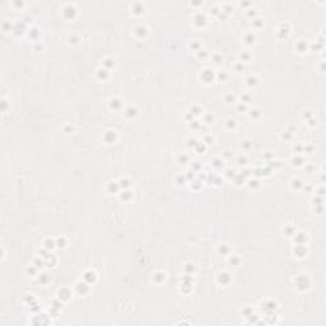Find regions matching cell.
<instances>
[{"instance_id": "obj_1", "label": "cell", "mask_w": 326, "mask_h": 326, "mask_svg": "<svg viewBox=\"0 0 326 326\" xmlns=\"http://www.w3.org/2000/svg\"><path fill=\"white\" fill-rule=\"evenodd\" d=\"M61 10H63V16H64L66 19H73L74 16L76 14V8L74 7L73 4H66V5H64V8H63Z\"/></svg>"}, {"instance_id": "obj_2", "label": "cell", "mask_w": 326, "mask_h": 326, "mask_svg": "<svg viewBox=\"0 0 326 326\" xmlns=\"http://www.w3.org/2000/svg\"><path fill=\"white\" fill-rule=\"evenodd\" d=\"M117 139V134L115 130H107V131H105V134H103V140L106 141V143H115Z\"/></svg>"}, {"instance_id": "obj_3", "label": "cell", "mask_w": 326, "mask_h": 326, "mask_svg": "<svg viewBox=\"0 0 326 326\" xmlns=\"http://www.w3.org/2000/svg\"><path fill=\"white\" fill-rule=\"evenodd\" d=\"M200 76L205 83H209L214 79V72L212 69H204V70H201Z\"/></svg>"}, {"instance_id": "obj_4", "label": "cell", "mask_w": 326, "mask_h": 326, "mask_svg": "<svg viewBox=\"0 0 326 326\" xmlns=\"http://www.w3.org/2000/svg\"><path fill=\"white\" fill-rule=\"evenodd\" d=\"M219 279L223 280V281H220V285H227V284L231 283L232 278H231V274L228 271H220L217 275V280H219Z\"/></svg>"}, {"instance_id": "obj_5", "label": "cell", "mask_w": 326, "mask_h": 326, "mask_svg": "<svg viewBox=\"0 0 326 326\" xmlns=\"http://www.w3.org/2000/svg\"><path fill=\"white\" fill-rule=\"evenodd\" d=\"M147 33H148V28L145 27V26H143V24H138L136 27L134 28V34L138 38H143V37H145L147 36Z\"/></svg>"}, {"instance_id": "obj_6", "label": "cell", "mask_w": 326, "mask_h": 326, "mask_svg": "<svg viewBox=\"0 0 326 326\" xmlns=\"http://www.w3.org/2000/svg\"><path fill=\"white\" fill-rule=\"evenodd\" d=\"M75 289L78 293H80V294H85V293L89 292V285H88L87 281H78V283L75 284Z\"/></svg>"}, {"instance_id": "obj_7", "label": "cell", "mask_w": 326, "mask_h": 326, "mask_svg": "<svg viewBox=\"0 0 326 326\" xmlns=\"http://www.w3.org/2000/svg\"><path fill=\"white\" fill-rule=\"evenodd\" d=\"M243 40L247 45H254V43L256 42V34H255V32H251V31L246 32L243 34Z\"/></svg>"}, {"instance_id": "obj_8", "label": "cell", "mask_w": 326, "mask_h": 326, "mask_svg": "<svg viewBox=\"0 0 326 326\" xmlns=\"http://www.w3.org/2000/svg\"><path fill=\"white\" fill-rule=\"evenodd\" d=\"M96 279H97V274L93 270H88V271L84 273V281H87L88 284L94 283Z\"/></svg>"}, {"instance_id": "obj_9", "label": "cell", "mask_w": 326, "mask_h": 326, "mask_svg": "<svg viewBox=\"0 0 326 326\" xmlns=\"http://www.w3.org/2000/svg\"><path fill=\"white\" fill-rule=\"evenodd\" d=\"M108 105H110V108L111 110H114V111H117V110H120V107H121V99L120 98H117V97H114V98H111L110 99V102H108Z\"/></svg>"}, {"instance_id": "obj_10", "label": "cell", "mask_w": 326, "mask_h": 326, "mask_svg": "<svg viewBox=\"0 0 326 326\" xmlns=\"http://www.w3.org/2000/svg\"><path fill=\"white\" fill-rule=\"evenodd\" d=\"M217 251L220 256H227V255H229V252H231V247H229V245H227V243H222V245L218 246Z\"/></svg>"}, {"instance_id": "obj_11", "label": "cell", "mask_w": 326, "mask_h": 326, "mask_svg": "<svg viewBox=\"0 0 326 326\" xmlns=\"http://www.w3.org/2000/svg\"><path fill=\"white\" fill-rule=\"evenodd\" d=\"M246 84L248 87H256L259 84V78H257L255 74H251V75H247L246 76Z\"/></svg>"}, {"instance_id": "obj_12", "label": "cell", "mask_w": 326, "mask_h": 326, "mask_svg": "<svg viewBox=\"0 0 326 326\" xmlns=\"http://www.w3.org/2000/svg\"><path fill=\"white\" fill-rule=\"evenodd\" d=\"M59 299H61V301H68V299L70 298V296H72V292H70L68 288H61L60 290H59Z\"/></svg>"}, {"instance_id": "obj_13", "label": "cell", "mask_w": 326, "mask_h": 326, "mask_svg": "<svg viewBox=\"0 0 326 326\" xmlns=\"http://www.w3.org/2000/svg\"><path fill=\"white\" fill-rule=\"evenodd\" d=\"M136 108L135 107H133V106H129V107H126L125 108V111H124V115L127 117V118H133V117H135L136 116Z\"/></svg>"}, {"instance_id": "obj_14", "label": "cell", "mask_w": 326, "mask_h": 326, "mask_svg": "<svg viewBox=\"0 0 326 326\" xmlns=\"http://www.w3.org/2000/svg\"><path fill=\"white\" fill-rule=\"evenodd\" d=\"M56 262H57V259H56L54 255L49 254V255H47V256L45 257V265H47V266H55Z\"/></svg>"}, {"instance_id": "obj_15", "label": "cell", "mask_w": 326, "mask_h": 326, "mask_svg": "<svg viewBox=\"0 0 326 326\" xmlns=\"http://www.w3.org/2000/svg\"><path fill=\"white\" fill-rule=\"evenodd\" d=\"M1 28H3V31L4 32H13V29H14V24L13 23L10 22V20H8V19H5L4 22L1 23Z\"/></svg>"}, {"instance_id": "obj_16", "label": "cell", "mask_w": 326, "mask_h": 326, "mask_svg": "<svg viewBox=\"0 0 326 326\" xmlns=\"http://www.w3.org/2000/svg\"><path fill=\"white\" fill-rule=\"evenodd\" d=\"M153 279H154V281L156 283H162L163 280L166 279V273H163V271H156L153 274Z\"/></svg>"}, {"instance_id": "obj_17", "label": "cell", "mask_w": 326, "mask_h": 326, "mask_svg": "<svg viewBox=\"0 0 326 326\" xmlns=\"http://www.w3.org/2000/svg\"><path fill=\"white\" fill-rule=\"evenodd\" d=\"M13 32L16 34H22L23 32H24V23L23 22H17L14 23V29Z\"/></svg>"}, {"instance_id": "obj_18", "label": "cell", "mask_w": 326, "mask_h": 326, "mask_svg": "<svg viewBox=\"0 0 326 326\" xmlns=\"http://www.w3.org/2000/svg\"><path fill=\"white\" fill-rule=\"evenodd\" d=\"M131 9L136 14H141L144 11V4L143 3H134V4L131 5Z\"/></svg>"}, {"instance_id": "obj_19", "label": "cell", "mask_w": 326, "mask_h": 326, "mask_svg": "<svg viewBox=\"0 0 326 326\" xmlns=\"http://www.w3.org/2000/svg\"><path fill=\"white\" fill-rule=\"evenodd\" d=\"M195 23H196L197 26H204L206 23V17L204 16L203 13H197L196 16H195Z\"/></svg>"}, {"instance_id": "obj_20", "label": "cell", "mask_w": 326, "mask_h": 326, "mask_svg": "<svg viewBox=\"0 0 326 326\" xmlns=\"http://www.w3.org/2000/svg\"><path fill=\"white\" fill-rule=\"evenodd\" d=\"M118 186H120V189H122V190H126V189H129L130 187V180L129 179H126V177H122V179H120L118 180Z\"/></svg>"}, {"instance_id": "obj_21", "label": "cell", "mask_w": 326, "mask_h": 326, "mask_svg": "<svg viewBox=\"0 0 326 326\" xmlns=\"http://www.w3.org/2000/svg\"><path fill=\"white\" fill-rule=\"evenodd\" d=\"M107 190H108V192H117L118 190H120V186H118V183L117 182H115V181H110L108 183H107Z\"/></svg>"}, {"instance_id": "obj_22", "label": "cell", "mask_w": 326, "mask_h": 326, "mask_svg": "<svg viewBox=\"0 0 326 326\" xmlns=\"http://www.w3.org/2000/svg\"><path fill=\"white\" fill-rule=\"evenodd\" d=\"M97 75H98L99 79H106L110 76V72L107 69H105V68H99V69H97Z\"/></svg>"}, {"instance_id": "obj_23", "label": "cell", "mask_w": 326, "mask_h": 326, "mask_svg": "<svg viewBox=\"0 0 326 326\" xmlns=\"http://www.w3.org/2000/svg\"><path fill=\"white\" fill-rule=\"evenodd\" d=\"M43 245H45V248H47V250H51V248H54L56 246V239H54V238H46L45 242H43Z\"/></svg>"}, {"instance_id": "obj_24", "label": "cell", "mask_w": 326, "mask_h": 326, "mask_svg": "<svg viewBox=\"0 0 326 326\" xmlns=\"http://www.w3.org/2000/svg\"><path fill=\"white\" fill-rule=\"evenodd\" d=\"M114 65H115V61L112 60L111 57H106L105 60H103V68H105V69L110 70L111 68H114Z\"/></svg>"}, {"instance_id": "obj_25", "label": "cell", "mask_w": 326, "mask_h": 326, "mask_svg": "<svg viewBox=\"0 0 326 326\" xmlns=\"http://www.w3.org/2000/svg\"><path fill=\"white\" fill-rule=\"evenodd\" d=\"M32 264H33L37 269H42L43 265H45V260H42V259H41V256H38V257H36V259L33 260V262H32Z\"/></svg>"}, {"instance_id": "obj_26", "label": "cell", "mask_w": 326, "mask_h": 326, "mask_svg": "<svg viewBox=\"0 0 326 326\" xmlns=\"http://www.w3.org/2000/svg\"><path fill=\"white\" fill-rule=\"evenodd\" d=\"M131 196H133L131 191H130V190H127V189H126V190H122V191H121L120 199H121V200H125V201H126V200H129V197H131Z\"/></svg>"}, {"instance_id": "obj_27", "label": "cell", "mask_w": 326, "mask_h": 326, "mask_svg": "<svg viewBox=\"0 0 326 326\" xmlns=\"http://www.w3.org/2000/svg\"><path fill=\"white\" fill-rule=\"evenodd\" d=\"M303 163H304V162H303V158H302L301 156H296L294 158L292 159V164H293V166H297V167L302 166Z\"/></svg>"}, {"instance_id": "obj_28", "label": "cell", "mask_w": 326, "mask_h": 326, "mask_svg": "<svg viewBox=\"0 0 326 326\" xmlns=\"http://www.w3.org/2000/svg\"><path fill=\"white\" fill-rule=\"evenodd\" d=\"M252 26L255 28H261L264 26V19L262 18H254L252 19Z\"/></svg>"}, {"instance_id": "obj_29", "label": "cell", "mask_w": 326, "mask_h": 326, "mask_svg": "<svg viewBox=\"0 0 326 326\" xmlns=\"http://www.w3.org/2000/svg\"><path fill=\"white\" fill-rule=\"evenodd\" d=\"M56 246L60 248H64L65 246H66V239H65V237H57L56 238Z\"/></svg>"}, {"instance_id": "obj_30", "label": "cell", "mask_w": 326, "mask_h": 326, "mask_svg": "<svg viewBox=\"0 0 326 326\" xmlns=\"http://www.w3.org/2000/svg\"><path fill=\"white\" fill-rule=\"evenodd\" d=\"M236 125H237V121L235 120V118H227V121H226V126H227L229 130L235 129Z\"/></svg>"}, {"instance_id": "obj_31", "label": "cell", "mask_w": 326, "mask_h": 326, "mask_svg": "<svg viewBox=\"0 0 326 326\" xmlns=\"http://www.w3.org/2000/svg\"><path fill=\"white\" fill-rule=\"evenodd\" d=\"M37 271H38V269L33 265V264L27 268V273H28L29 275H31V277H36V275H37Z\"/></svg>"}, {"instance_id": "obj_32", "label": "cell", "mask_w": 326, "mask_h": 326, "mask_svg": "<svg viewBox=\"0 0 326 326\" xmlns=\"http://www.w3.org/2000/svg\"><path fill=\"white\" fill-rule=\"evenodd\" d=\"M239 57H241L242 61H250L251 59V54L248 51H242L241 54H239Z\"/></svg>"}, {"instance_id": "obj_33", "label": "cell", "mask_w": 326, "mask_h": 326, "mask_svg": "<svg viewBox=\"0 0 326 326\" xmlns=\"http://www.w3.org/2000/svg\"><path fill=\"white\" fill-rule=\"evenodd\" d=\"M189 47H190L191 50H194V51H200V42H197V41H194V42H190V45H189Z\"/></svg>"}, {"instance_id": "obj_34", "label": "cell", "mask_w": 326, "mask_h": 326, "mask_svg": "<svg viewBox=\"0 0 326 326\" xmlns=\"http://www.w3.org/2000/svg\"><path fill=\"white\" fill-rule=\"evenodd\" d=\"M260 115H261V111H260L259 108H251L250 110V116L252 118H257Z\"/></svg>"}, {"instance_id": "obj_35", "label": "cell", "mask_w": 326, "mask_h": 326, "mask_svg": "<svg viewBox=\"0 0 326 326\" xmlns=\"http://www.w3.org/2000/svg\"><path fill=\"white\" fill-rule=\"evenodd\" d=\"M241 147H242V149H245V150H247V149H250L251 147H252V143H251V140H242L241 141Z\"/></svg>"}, {"instance_id": "obj_36", "label": "cell", "mask_w": 326, "mask_h": 326, "mask_svg": "<svg viewBox=\"0 0 326 326\" xmlns=\"http://www.w3.org/2000/svg\"><path fill=\"white\" fill-rule=\"evenodd\" d=\"M212 166H213V167L219 168V167H222V166H223V161H222V159H219V158H213V159H212Z\"/></svg>"}, {"instance_id": "obj_37", "label": "cell", "mask_w": 326, "mask_h": 326, "mask_svg": "<svg viewBox=\"0 0 326 326\" xmlns=\"http://www.w3.org/2000/svg\"><path fill=\"white\" fill-rule=\"evenodd\" d=\"M226 102L228 103V105H233V103L236 102V97H235V94H232V93L227 94V96H226Z\"/></svg>"}, {"instance_id": "obj_38", "label": "cell", "mask_w": 326, "mask_h": 326, "mask_svg": "<svg viewBox=\"0 0 326 326\" xmlns=\"http://www.w3.org/2000/svg\"><path fill=\"white\" fill-rule=\"evenodd\" d=\"M283 231H284V233H287V236L294 235V227H293V226H285Z\"/></svg>"}, {"instance_id": "obj_39", "label": "cell", "mask_w": 326, "mask_h": 326, "mask_svg": "<svg viewBox=\"0 0 326 326\" xmlns=\"http://www.w3.org/2000/svg\"><path fill=\"white\" fill-rule=\"evenodd\" d=\"M228 261L232 264V265H238L241 260H239V257L237 256V255H232V256L229 257V260H228Z\"/></svg>"}, {"instance_id": "obj_40", "label": "cell", "mask_w": 326, "mask_h": 326, "mask_svg": "<svg viewBox=\"0 0 326 326\" xmlns=\"http://www.w3.org/2000/svg\"><path fill=\"white\" fill-rule=\"evenodd\" d=\"M239 98H241V103H245V105H246V103H248L251 101V96H250V94H247V93H245V94H241Z\"/></svg>"}, {"instance_id": "obj_41", "label": "cell", "mask_w": 326, "mask_h": 326, "mask_svg": "<svg viewBox=\"0 0 326 326\" xmlns=\"http://www.w3.org/2000/svg\"><path fill=\"white\" fill-rule=\"evenodd\" d=\"M204 121H205L206 124L214 122V116H213L212 114H205V115H204Z\"/></svg>"}, {"instance_id": "obj_42", "label": "cell", "mask_w": 326, "mask_h": 326, "mask_svg": "<svg viewBox=\"0 0 326 326\" xmlns=\"http://www.w3.org/2000/svg\"><path fill=\"white\" fill-rule=\"evenodd\" d=\"M292 186H293L294 189H299V187H302V186H303V183H302V181H301L299 179H294V180L292 181Z\"/></svg>"}, {"instance_id": "obj_43", "label": "cell", "mask_w": 326, "mask_h": 326, "mask_svg": "<svg viewBox=\"0 0 326 326\" xmlns=\"http://www.w3.org/2000/svg\"><path fill=\"white\" fill-rule=\"evenodd\" d=\"M201 112H203V111H201V108L199 107V106H192V108H191V112H190V114L192 115V116H194V115H200Z\"/></svg>"}, {"instance_id": "obj_44", "label": "cell", "mask_w": 326, "mask_h": 326, "mask_svg": "<svg viewBox=\"0 0 326 326\" xmlns=\"http://www.w3.org/2000/svg\"><path fill=\"white\" fill-rule=\"evenodd\" d=\"M237 110H238L239 112H243V111H247L248 108H247V106H246L245 103H239V105L237 106Z\"/></svg>"}, {"instance_id": "obj_45", "label": "cell", "mask_w": 326, "mask_h": 326, "mask_svg": "<svg viewBox=\"0 0 326 326\" xmlns=\"http://www.w3.org/2000/svg\"><path fill=\"white\" fill-rule=\"evenodd\" d=\"M185 270H186V273H191V271H194V270H195V266L192 265V264H186Z\"/></svg>"}, {"instance_id": "obj_46", "label": "cell", "mask_w": 326, "mask_h": 326, "mask_svg": "<svg viewBox=\"0 0 326 326\" xmlns=\"http://www.w3.org/2000/svg\"><path fill=\"white\" fill-rule=\"evenodd\" d=\"M246 162H247V158L243 157V156L237 158V163H238V164H246Z\"/></svg>"}, {"instance_id": "obj_47", "label": "cell", "mask_w": 326, "mask_h": 326, "mask_svg": "<svg viewBox=\"0 0 326 326\" xmlns=\"http://www.w3.org/2000/svg\"><path fill=\"white\" fill-rule=\"evenodd\" d=\"M213 60H214L217 64H220V61H222V56H220V55H218V54H214V55H213Z\"/></svg>"}, {"instance_id": "obj_48", "label": "cell", "mask_w": 326, "mask_h": 326, "mask_svg": "<svg viewBox=\"0 0 326 326\" xmlns=\"http://www.w3.org/2000/svg\"><path fill=\"white\" fill-rule=\"evenodd\" d=\"M47 279H49L47 274H40V277H38V280H40V283H41V281H42V283H45Z\"/></svg>"}, {"instance_id": "obj_49", "label": "cell", "mask_w": 326, "mask_h": 326, "mask_svg": "<svg viewBox=\"0 0 326 326\" xmlns=\"http://www.w3.org/2000/svg\"><path fill=\"white\" fill-rule=\"evenodd\" d=\"M248 185H250L251 187H257V186H259V181H257V180H250V181H248Z\"/></svg>"}, {"instance_id": "obj_50", "label": "cell", "mask_w": 326, "mask_h": 326, "mask_svg": "<svg viewBox=\"0 0 326 326\" xmlns=\"http://www.w3.org/2000/svg\"><path fill=\"white\" fill-rule=\"evenodd\" d=\"M247 10H248V11H247V16H248V17H251V18L254 19L255 17H256V11H255L254 9H247Z\"/></svg>"}, {"instance_id": "obj_51", "label": "cell", "mask_w": 326, "mask_h": 326, "mask_svg": "<svg viewBox=\"0 0 326 326\" xmlns=\"http://www.w3.org/2000/svg\"><path fill=\"white\" fill-rule=\"evenodd\" d=\"M69 41H70V43H72V42H73V43H76V42H78V38H76L75 34H72V36L69 37Z\"/></svg>"}, {"instance_id": "obj_52", "label": "cell", "mask_w": 326, "mask_h": 326, "mask_svg": "<svg viewBox=\"0 0 326 326\" xmlns=\"http://www.w3.org/2000/svg\"><path fill=\"white\" fill-rule=\"evenodd\" d=\"M13 5L14 7H18V8H22L23 5H24V3L23 1H13Z\"/></svg>"}, {"instance_id": "obj_53", "label": "cell", "mask_w": 326, "mask_h": 326, "mask_svg": "<svg viewBox=\"0 0 326 326\" xmlns=\"http://www.w3.org/2000/svg\"><path fill=\"white\" fill-rule=\"evenodd\" d=\"M235 68H236V70H238V72H241V70H242V68H243V64H242V63H238V64H237Z\"/></svg>"}, {"instance_id": "obj_54", "label": "cell", "mask_w": 326, "mask_h": 326, "mask_svg": "<svg viewBox=\"0 0 326 326\" xmlns=\"http://www.w3.org/2000/svg\"><path fill=\"white\" fill-rule=\"evenodd\" d=\"M1 105H3V111L5 112V110H7V101H5V99H1Z\"/></svg>"}, {"instance_id": "obj_55", "label": "cell", "mask_w": 326, "mask_h": 326, "mask_svg": "<svg viewBox=\"0 0 326 326\" xmlns=\"http://www.w3.org/2000/svg\"><path fill=\"white\" fill-rule=\"evenodd\" d=\"M241 5H242V7H250L251 3H243V1H242V3H241Z\"/></svg>"}]
</instances>
